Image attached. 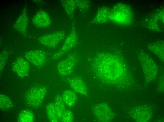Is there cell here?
<instances>
[{
  "instance_id": "6da1fadb",
  "label": "cell",
  "mask_w": 164,
  "mask_h": 122,
  "mask_svg": "<svg viewBox=\"0 0 164 122\" xmlns=\"http://www.w3.org/2000/svg\"><path fill=\"white\" fill-rule=\"evenodd\" d=\"M47 89L43 86L33 87L28 92L26 96L28 103L33 107L39 106L42 103L45 95Z\"/></svg>"
},
{
  "instance_id": "7a4b0ae2",
  "label": "cell",
  "mask_w": 164,
  "mask_h": 122,
  "mask_svg": "<svg viewBox=\"0 0 164 122\" xmlns=\"http://www.w3.org/2000/svg\"><path fill=\"white\" fill-rule=\"evenodd\" d=\"M65 32L60 30L45 35L39 39V42L43 45L49 48L56 47L65 38Z\"/></svg>"
},
{
  "instance_id": "3957f363",
  "label": "cell",
  "mask_w": 164,
  "mask_h": 122,
  "mask_svg": "<svg viewBox=\"0 0 164 122\" xmlns=\"http://www.w3.org/2000/svg\"><path fill=\"white\" fill-rule=\"evenodd\" d=\"M77 41V35L73 28L66 38L61 48L53 55L52 57L53 59L57 60L63 57L65 53L75 46Z\"/></svg>"
},
{
  "instance_id": "277c9868",
  "label": "cell",
  "mask_w": 164,
  "mask_h": 122,
  "mask_svg": "<svg viewBox=\"0 0 164 122\" xmlns=\"http://www.w3.org/2000/svg\"><path fill=\"white\" fill-rule=\"evenodd\" d=\"M93 112L96 119L100 122H107L111 119V112L106 103H100L95 105L93 109Z\"/></svg>"
},
{
  "instance_id": "5b68a950",
  "label": "cell",
  "mask_w": 164,
  "mask_h": 122,
  "mask_svg": "<svg viewBox=\"0 0 164 122\" xmlns=\"http://www.w3.org/2000/svg\"><path fill=\"white\" fill-rule=\"evenodd\" d=\"M76 59L73 56H70L58 63L57 69L59 74L63 76H67L72 73L76 63Z\"/></svg>"
},
{
  "instance_id": "8992f818",
  "label": "cell",
  "mask_w": 164,
  "mask_h": 122,
  "mask_svg": "<svg viewBox=\"0 0 164 122\" xmlns=\"http://www.w3.org/2000/svg\"><path fill=\"white\" fill-rule=\"evenodd\" d=\"M25 56L28 60L37 66L42 65L46 61V54L44 52L40 50L28 51L25 53Z\"/></svg>"
},
{
  "instance_id": "52a82bcc",
  "label": "cell",
  "mask_w": 164,
  "mask_h": 122,
  "mask_svg": "<svg viewBox=\"0 0 164 122\" xmlns=\"http://www.w3.org/2000/svg\"><path fill=\"white\" fill-rule=\"evenodd\" d=\"M32 22L37 27H45L50 25L51 20L48 14L45 11L41 10L38 11L34 15Z\"/></svg>"
},
{
  "instance_id": "ba28073f",
  "label": "cell",
  "mask_w": 164,
  "mask_h": 122,
  "mask_svg": "<svg viewBox=\"0 0 164 122\" xmlns=\"http://www.w3.org/2000/svg\"><path fill=\"white\" fill-rule=\"evenodd\" d=\"M28 22L27 8L25 6L15 23L14 27L16 30L24 34L26 31Z\"/></svg>"
},
{
  "instance_id": "9c48e42d",
  "label": "cell",
  "mask_w": 164,
  "mask_h": 122,
  "mask_svg": "<svg viewBox=\"0 0 164 122\" xmlns=\"http://www.w3.org/2000/svg\"><path fill=\"white\" fill-rule=\"evenodd\" d=\"M13 68L14 72L19 76L24 77L28 74L29 66L28 62L25 59L20 58L15 61Z\"/></svg>"
},
{
  "instance_id": "30bf717a",
  "label": "cell",
  "mask_w": 164,
  "mask_h": 122,
  "mask_svg": "<svg viewBox=\"0 0 164 122\" xmlns=\"http://www.w3.org/2000/svg\"><path fill=\"white\" fill-rule=\"evenodd\" d=\"M68 81L71 87L75 92L84 95H87L88 92L86 85L80 78L73 77L69 79Z\"/></svg>"
},
{
  "instance_id": "8fae6325",
  "label": "cell",
  "mask_w": 164,
  "mask_h": 122,
  "mask_svg": "<svg viewBox=\"0 0 164 122\" xmlns=\"http://www.w3.org/2000/svg\"><path fill=\"white\" fill-rule=\"evenodd\" d=\"M65 103L62 97L61 96L57 95L56 97L54 104L59 122L61 121L62 115L65 110Z\"/></svg>"
},
{
  "instance_id": "7c38bea8",
  "label": "cell",
  "mask_w": 164,
  "mask_h": 122,
  "mask_svg": "<svg viewBox=\"0 0 164 122\" xmlns=\"http://www.w3.org/2000/svg\"><path fill=\"white\" fill-rule=\"evenodd\" d=\"M62 97L65 103L69 107L73 106L77 99L75 94L70 90L65 91L62 94Z\"/></svg>"
},
{
  "instance_id": "4fadbf2b",
  "label": "cell",
  "mask_w": 164,
  "mask_h": 122,
  "mask_svg": "<svg viewBox=\"0 0 164 122\" xmlns=\"http://www.w3.org/2000/svg\"><path fill=\"white\" fill-rule=\"evenodd\" d=\"M46 112L49 120L52 122H57L58 119L54 103H49L46 107Z\"/></svg>"
},
{
  "instance_id": "5bb4252c",
  "label": "cell",
  "mask_w": 164,
  "mask_h": 122,
  "mask_svg": "<svg viewBox=\"0 0 164 122\" xmlns=\"http://www.w3.org/2000/svg\"><path fill=\"white\" fill-rule=\"evenodd\" d=\"M62 4L69 17L70 18H72L76 5L75 1L64 0L62 1Z\"/></svg>"
},
{
  "instance_id": "9a60e30c",
  "label": "cell",
  "mask_w": 164,
  "mask_h": 122,
  "mask_svg": "<svg viewBox=\"0 0 164 122\" xmlns=\"http://www.w3.org/2000/svg\"><path fill=\"white\" fill-rule=\"evenodd\" d=\"M34 120V115L30 111L25 110L22 111L19 114L18 121L20 122H31Z\"/></svg>"
},
{
  "instance_id": "2e32d148",
  "label": "cell",
  "mask_w": 164,
  "mask_h": 122,
  "mask_svg": "<svg viewBox=\"0 0 164 122\" xmlns=\"http://www.w3.org/2000/svg\"><path fill=\"white\" fill-rule=\"evenodd\" d=\"M0 107L1 110L6 111L13 107L12 103L9 97L3 94H0Z\"/></svg>"
},
{
  "instance_id": "e0dca14e",
  "label": "cell",
  "mask_w": 164,
  "mask_h": 122,
  "mask_svg": "<svg viewBox=\"0 0 164 122\" xmlns=\"http://www.w3.org/2000/svg\"><path fill=\"white\" fill-rule=\"evenodd\" d=\"M73 117L71 112L69 110H65L62 115L61 121L63 122H71Z\"/></svg>"
}]
</instances>
